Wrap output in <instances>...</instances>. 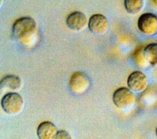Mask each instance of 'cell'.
Wrapping results in <instances>:
<instances>
[{
	"instance_id": "obj_1",
	"label": "cell",
	"mask_w": 157,
	"mask_h": 139,
	"mask_svg": "<svg viewBox=\"0 0 157 139\" xmlns=\"http://www.w3.org/2000/svg\"><path fill=\"white\" fill-rule=\"evenodd\" d=\"M36 23L30 17L17 20L13 26V35L22 44L30 46L36 40Z\"/></svg>"
},
{
	"instance_id": "obj_7",
	"label": "cell",
	"mask_w": 157,
	"mask_h": 139,
	"mask_svg": "<svg viewBox=\"0 0 157 139\" xmlns=\"http://www.w3.org/2000/svg\"><path fill=\"white\" fill-rule=\"evenodd\" d=\"M109 26L106 18L101 14H95L90 18L88 28L95 35H104L108 31Z\"/></svg>"
},
{
	"instance_id": "obj_9",
	"label": "cell",
	"mask_w": 157,
	"mask_h": 139,
	"mask_svg": "<svg viewBox=\"0 0 157 139\" xmlns=\"http://www.w3.org/2000/svg\"><path fill=\"white\" fill-rule=\"evenodd\" d=\"M57 132L55 125L48 121L40 123L37 129L39 139H54Z\"/></svg>"
},
{
	"instance_id": "obj_15",
	"label": "cell",
	"mask_w": 157,
	"mask_h": 139,
	"mask_svg": "<svg viewBox=\"0 0 157 139\" xmlns=\"http://www.w3.org/2000/svg\"><path fill=\"white\" fill-rule=\"evenodd\" d=\"M153 3L155 5V6L157 8V0H152Z\"/></svg>"
},
{
	"instance_id": "obj_2",
	"label": "cell",
	"mask_w": 157,
	"mask_h": 139,
	"mask_svg": "<svg viewBox=\"0 0 157 139\" xmlns=\"http://www.w3.org/2000/svg\"><path fill=\"white\" fill-rule=\"evenodd\" d=\"M1 105L3 109L7 114L16 115L18 114L23 106V100L17 93L10 92L2 98Z\"/></svg>"
},
{
	"instance_id": "obj_11",
	"label": "cell",
	"mask_w": 157,
	"mask_h": 139,
	"mask_svg": "<svg viewBox=\"0 0 157 139\" xmlns=\"http://www.w3.org/2000/svg\"><path fill=\"white\" fill-rule=\"evenodd\" d=\"M144 53L150 66H157V43L147 44L144 48Z\"/></svg>"
},
{
	"instance_id": "obj_6",
	"label": "cell",
	"mask_w": 157,
	"mask_h": 139,
	"mask_svg": "<svg viewBox=\"0 0 157 139\" xmlns=\"http://www.w3.org/2000/svg\"><path fill=\"white\" fill-rule=\"evenodd\" d=\"M71 92L75 94H82L90 86V80L87 76L82 72H76L72 75L69 83Z\"/></svg>"
},
{
	"instance_id": "obj_16",
	"label": "cell",
	"mask_w": 157,
	"mask_h": 139,
	"mask_svg": "<svg viewBox=\"0 0 157 139\" xmlns=\"http://www.w3.org/2000/svg\"><path fill=\"white\" fill-rule=\"evenodd\" d=\"M156 137H157V127H156Z\"/></svg>"
},
{
	"instance_id": "obj_12",
	"label": "cell",
	"mask_w": 157,
	"mask_h": 139,
	"mask_svg": "<svg viewBox=\"0 0 157 139\" xmlns=\"http://www.w3.org/2000/svg\"><path fill=\"white\" fill-rule=\"evenodd\" d=\"M144 48H139L133 54V61L135 65L140 69H145L150 67V65L144 56Z\"/></svg>"
},
{
	"instance_id": "obj_10",
	"label": "cell",
	"mask_w": 157,
	"mask_h": 139,
	"mask_svg": "<svg viewBox=\"0 0 157 139\" xmlns=\"http://www.w3.org/2000/svg\"><path fill=\"white\" fill-rule=\"evenodd\" d=\"M1 90L3 91H15L20 89L21 82L18 76L10 75L5 76L1 80Z\"/></svg>"
},
{
	"instance_id": "obj_13",
	"label": "cell",
	"mask_w": 157,
	"mask_h": 139,
	"mask_svg": "<svg viewBox=\"0 0 157 139\" xmlns=\"http://www.w3.org/2000/svg\"><path fill=\"white\" fill-rule=\"evenodd\" d=\"M124 5L128 13L136 14L142 10L144 2V0H124Z\"/></svg>"
},
{
	"instance_id": "obj_4",
	"label": "cell",
	"mask_w": 157,
	"mask_h": 139,
	"mask_svg": "<svg viewBox=\"0 0 157 139\" xmlns=\"http://www.w3.org/2000/svg\"><path fill=\"white\" fill-rule=\"evenodd\" d=\"M113 100L114 104L119 109H127L135 104L136 98L134 92L130 88L121 87L114 92Z\"/></svg>"
},
{
	"instance_id": "obj_5",
	"label": "cell",
	"mask_w": 157,
	"mask_h": 139,
	"mask_svg": "<svg viewBox=\"0 0 157 139\" xmlns=\"http://www.w3.org/2000/svg\"><path fill=\"white\" fill-rule=\"evenodd\" d=\"M147 76L141 71H135L128 76L127 85L128 88L135 93H143L148 87Z\"/></svg>"
},
{
	"instance_id": "obj_14",
	"label": "cell",
	"mask_w": 157,
	"mask_h": 139,
	"mask_svg": "<svg viewBox=\"0 0 157 139\" xmlns=\"http://www.w3.org/2000/svg\"><path fill=\"white\" fill-rule=\"evenodd\" d=\"M54 139H71L70 135L65 130H60L57 132Z\"/></svg>"
},
{
	"instance_id": "obj_8",
	"label": "cell",
	"mask_w": 157,
	"mask_h": 139,
	"mask_svg": "<svg viewBox=\"0 0 157 139\" xmlns=\"http://www.w3.org/2000/svg\"><path fill=\"white\" fill-rule=\"evenodd\" d=\"M67 25L71 30L79 32L84 29L88 21L86 15L80 11H75L71 13L67 18Z\"/></svg>"
},
{
	"instance_id": "obj_3",
	"label": "cell",
	"mask_w": 157,
	"mask_h": 139,
	"mask_svg": "<svg viewBox=\"0 0 157 139\" xmlns=\"http://www.w3.org/2000/svg\"><path fill=\"white\" fill-rule=\"evenodd\" d=\"M138 28L144 35L153 37L157 34V15L152 13H145L139 17Z\"/></svg>"
}]
</instances>
